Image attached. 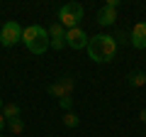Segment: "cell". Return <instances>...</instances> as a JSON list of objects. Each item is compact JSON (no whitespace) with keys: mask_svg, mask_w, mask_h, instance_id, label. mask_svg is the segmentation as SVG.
Listing matches in <instances>:
<instances>
[{"mask_svg":"<svg viewBox=\"0 0 146 137\" xmlns=\"http://www.w3.org/2000/svg\"><path fill=\"white\" fill-rule=\"evenodd\" d=\"M88 56L95 64H107L117 56V39L112 34H95L88 42Z\"/></svg>","mask_w":146,"mask_h":137,"instance_id":"obj_1","label":"cell"},{"mask_svg":"<svg viewBox=\"0 0 146 137\" xmlns=\"http://www.w3.org/2000/svg\"><path fill=\"white\" fill-rule=\"evenodd\" d=\"M22 44L32 54H44L51 47V39H49V32L42 25H29V27L22 30Z\"/></svg>","mask_w":146,"mask_h":137,"instance_id":"obj_2","label":"cell"},{"mask_svg":"<svg viewBox=\"0 0 146 137\" xmlns=\"http://www.w3.org/2000/svg\"><path fill=\"white\" fill-rule=\"evenodd\" d=\"M80 20H83V5H80V3H66V5L58 7V22H61L66 30L78 27Z\"/></svg>","mask_w":146,"mask_h":137,"instance_id":"obj_3","label":"cell"},{"mask_svg":"<svg viewBox=\"0 0 146 137\" xmlns=\"http://www.w3.org/2000/svg\"><path fill=\"white\" fill-rule=\"evenodd\" d=\"M22 30L25 27H20V22L7 20L5 25L0 27V44L3 47H15L17 42H22Z\"/></svg>","mask_w":146,"mask_h":137,"instance_id":"obj_4","label":"cell"},{"mask_svg":"<svg viewBox=\"0 0 146 137\" xmlns=\"http://www.w3.org/2000/svg\"><path fill=\"white\" fill-rule=\"evenodd\" d=\"M88 32L80 30V27H73V30H66V47L71 49H88Z\"/></svg>","mask_w":146,"mask_h":137,"instance_id":"obj_5","label":"cell"},{"mask_svg":"<svg viewBox=\"0 0 146 137\" xmlns=\"http://www.w3.org/2000/svg\"><path fill=\"white\" fill-rule=\"evenodd\" d=\"M73 86H76L73 76H61V81H56V83L46 86V91H49V95H54V98L61 100L63 95H71V93H73Z\"/></svg>","mask_w":146,"mask_h":137,"instance_id":"obj_6","label":"cell"},{"mask_svg":"<svg viewBox=\"0 0 146 137\" xmlns=\"http://www.w3.org/2000/svg\"><path fill=\"white\" fill-rule=\"evenodd\" d=\"M46 32H49V39H51L54 49H63L66 47V27H63L61 22H54Z\"/></svg>","mask_w":146,"mask_h":137,"instance_id":"obj_7","label":"cell"},{"mask_svg":"<svg viewBox=\"0 0 146 137\" xmlns=\"http://www.w3.org/2000/svg\"><path fill=\"white\" fill-rule=\"evenodd\" d=\"M131 47L134 49H146V22H136L131 30Z\"/></svg>","mask_w":146,"mask_h":137,"instance_id":"obj_8","label":"cell"},{"mask_svg":"<svg viewBox=\"0 0 146 137\" xmlns=\"http://www.w3.org/2000/svg\"><path fill=\"white\" fill-rule=\"evenodd\" d=\"M98 22L102 27H110L117 22V10H112V7H102V10L98 12Z\"/></svg>","mask_w":146,"mask_h":137,"instance_id":"obj_9","label":"cell"},{"mask_svg":"<svg viewBox=\"0 0 146 137\" xmlns=\"http://www.w3.org/2000/svg\"><path fill=\"white\" fill-rule=\"evenodd\" d=\"M3 118H5V120L20 118V105H17V103H5V105H3Z\"/></svg>","mask_w":146,"mask_h":137,"instance_id":"obj_10","label":"cell"},{"mask_svg":"<svg viewBox=\"0 0 146 137\" xmlns=\"http://www.w3.org/2000/svg\"><path fill=\"white\" fill-rule=\"evenodd\" d=\"M129 86H134V88H141V86H146V74H141V71H134V74L129 76Z\"/></svg>","mask_w":146,"mask_h":137,"instance_id":"obj_11","label":"cell"},{"mask_svg":"<svg viewBox=\"0 0 146 137\" xmlns=\"http://www.w3.org/2000/svg\"><path fill=\"white\" fill-rule=\"evenodd\" d=\"M63 125H66V127H78V125H80V118L76 115V113L68 110L66 115H63Z\"/></svg>","mask_w":146,"mask_h":137,"instance_id":"obj_12","label":"cell"},{"mask_svg":"<svg viewBox=\"0 0 146 137\" xmlns=\"http://www.w3.org/2000/svg\"><path fill=\"white\" fill-rule=\"evenodd\" d=\"M7 127L12 130V135H20V132L25 130V122H22L20 118H15V120H7Z\"/></svg>","mask_w":146,"mask_h":137,"instance_id":"obj_13","label":"cell"},{"mask_svg":"<svg viewBox=\"0 0 146 137\" xmlns=\"http://www.w3.org/2000/svg\"><path fill=\"white\" fill-rule=\"evenodd\" d=\"M58 103H61V108H63V110H71V105H73V98H71V95H63V98L58 100Z\"/></svg>","mask_w":146,"mask_h":137,"instance_id":"obj_14","label":"cell"},{"mask_svg":"<svg viewBox=\"0 0 146 137\" xmlns=\"http://www.w3.org/2000/svg\"><path fill=\"white\" fill-rule=\"evenodd\" d=\"M105 7H112V10H117V7H119V0H107V3H105Z\"/></svg>","mask_w":146,"mask_h":137,"instance_id":"obj_15","label":"cell"},{"mask_svg":"<svg viewBox=\"0 0 146 137\" xmlns=\"http://www.w3.org/2000/svg\"><path fill=\"white\" fill-rule=\"evenodd\" d=\"M5 125H7V120L3 118V113H0V132H3V127H5Z\"/></svg>","mask_w":146,"mask_h":137,"instance_id":"obj_16","label":"cell"},{"mask_svg":"<svg viewBox=\"0 0 146 137\" xmlns=\"http://www.w3.org/2000/svg\"><path fill=\"white\" fill-rule=\"evenodd\" d=\"M139 120H141V122H146V108H144V110L139 113Z\"/></svg>","mask_w":146,"mask_h":137,"instance_id":"obj_17","label":"cell"},{"mask_svg":"<svg viewBox=\"0 0 146 137\" xmlns=\"http://www.w3.org/2000/svg\"><path fill=\"white\" fill-rule=\"evenodd\" d=\"M3 105H5V100H3V98H0V113H3Z\"/></svg>","mask_w":146,"mask_h":137,"instance_id":"obj_18","label":"cell"}]
</instances>
